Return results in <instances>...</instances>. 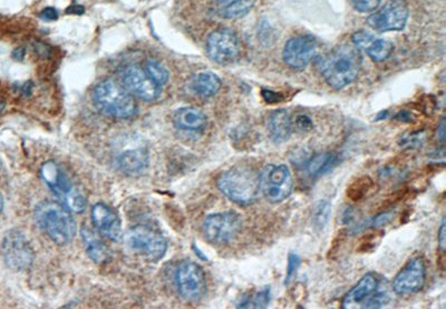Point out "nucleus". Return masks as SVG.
<instances>
[{"mask_svg": "<svg viewBox=\"0 0 446 309\" xmlns=\"http://www.w3.org/2000/svg\"><path fill=\"white\" fill-rule=\"evenodd\" d=\"M146 74L150 76V78L156 83L158 86H163L168 80V71L166 70V67L158 61H148L146 63Z\"/></svg>", "mask_w": 446, "mask_h": 309, "instance_id": "bb28decb", "label": "nucleus"}, {"mask_svg": "<svg viewBox=\"0 0 446 309\" xmlns=\"http://www.w3.org/2000/svg\"><path fill=\"white\" fill-rule=\"evenodd\" d=\"M94 103L101 112L114 118H130L136 112L132 95L116 81H102L94 90Z\"/></svg>", "mask_w": 446, "mask_h": 309, "instance_id": "20e7f679", "label": "nucleus"}, {"mask_svg": "<svg viewBox=\"0 0 446 309\" xmlns=\"http://www.w3.org/2000/svg\"><path fill=\"white\" fill-rule=\"evenodd\" d=\"M330 214H332V206L329 201H319L315 206L314 213H313V224H314L315 229L323 231L328 224Z\"/></svg>", "mask_w": 446, "mask_h": 309, "instance_id": "a878e982", "label": "nucleus"}, {"mask_svg": "<svg viewBox=\"0 0 446 309\" xmlns=\"http://www.w3.org/2000/svg\"><path fill=\"white\" fill-rule=\"evenodd\" d=\"M192 92L202 98H210L219 92L221 80L211 71H201L194 75L190 83Z\"/></svg>", "mask_w": 446, "mask_h": 309, "instance_id": "6ab92c4d", "label": "nucleus"}, {"mask_svg": "<svg viewBox=\"0 0 446 309\" xmlns=\"http://www.w3.org/2000/svg\"><path fill=\"white\" fill-rule=\"evenodd\" d=\"M13 56L14 58L17 59V61H21L24 56H25V51H24V48L16 49V51H14Z\"/></svg>", "mask_w": 446, "mask_h": 309, "instance_id": "e433bc0d", "label": "nucleus"}, {"mask_svg": "<svg viewBox=\"0 0 446 309\" xmlns=\"http://www.w3.org/2000/svg\"><path fill=\"white\" fill-rule=\"evenodd\" d=\"M353 43L357 48L363 49L374 61H384L392 55V43L386 39L376 38L368 31H357L353 35Z\"/></svg>", "mask_w": 446, "mask_h": 309, "instance_id": "a211bd4d", "label": "nucleus"}, {"mask_svg": "<svg viewBox=\"0 0 446 309\" xmlns=\"http://www.w3.org/2000/svg\"><path fill=\"white\" fill-rule=\"evenodd\" d=\"M388 302V294L380 289L372 274H366L343 299V309L380 308Z\"/></svg>", "mask_w": 446, "mask_h": 309, "instance_id": "423d86ee", "label": "nucleus"}, {"mask_svg": "<svg viewBox=\"0 0 446 309\" xmlns=\"http://www.w3.org/2000/svg\"><path fill=\"white\" fill-rule=\"evenodd\" d=\"M255 5V0H235V3L230 4L220 9V15L227 19H238L247 15Z\"/></svg>", "mask_w": 446, "mask_h": 309, "instance_id": "393cba45", "label": "nucleus"}, {"mask_svg": "<svg viewBox=\"0 0 446 309\" xmlns=\"http://www.w3.org/2000/svg\"><path fill=\"white\" fill-rule=\"evenodd\" d=\"M3 253L6 263L15 271H25L34 261L33 248L21 231H11L5 236Z\"/></svg>", "mask_w": 446, "mask_h": 309, "instance_id": "ddd939ff", "label": "nucleus"}, {"mask_svg": "<svg viewBox=\"0 0 446 309\" xmlns=\"http://www.w3.org/2000/svg\"><path fill=\"white\" fill-rule=\"evenodd\" d=\"M118 166L128 175H136L146 169L148 165V154L146 150H128L118 157Z\"/></svg>", "mask_w": 446, "mask_h": 309, "instance_id": "4be33fe9", "label": "nucleus"}, {"mask_svg": "<svg viewBox=\"0 0 446 309\" xmlns=\"http://www.w3.org/2000/svg\"><path fill=\"white\" fill-rule=\"evenodd\" d=\"M263 97L265 102L269 103V104H275V103L283 100V95L273 92V90H269V89L263 90Z\"/></svg>", "mask_w": 446, "mask_h": 309, "instance_id": "473e14b6", "label": "nucleus"}, {"mask_svg": "<svg viewBox=\"0 0 446 309\" xmlns=\"http://www.w3.org/2000/svg\"><path fill=\"white\" fill-rule=\"evenodd\" d=\"M408 7L403 0H392L368 18V23L380 33L398 31L407 23Z\"/></svg>", "mask_w": 446, "mask_h": 309, "instance_id": "9b49d317", "label": "nucleus"}, {"mask_svg": "<svg viewBox=\"0 0 446 309\" xmlns=\"http://www.w3.org/2000/svg\"><path fill=\"white\" fill-rule=\"evenodd\" d=\"M174 124L183 130H201L207 124V117L200 109L183 107L176 110L173 117Z\"/></svg>", "mask_w": 446, "mask_h": 309, "instance_id": "aec40b11", "label": "nucleus"}, {"mask_svg": "<svg viewBox=\"0 0 446 309\" xmlns=\"http://www.w3.org/2000/svg\"><path fill=\"white\" fill-rule=\"evenodd\" d=\"M318 43L314 36H296L285 43L283 58L289 67L303 69L317 56Z\"/></svg>", "mask_w": 446, "mask_h": 309, "instance_id": "4468645a", "label": "nucleus"}, {"mask_svg": "<svg viewBox=\"0 0 446 309\" xmlns=\"http://www.w3.org/2000/svg\"><path fill=\"white\" fill-rule=\"evenodd\" d=\"M336 160V156L330 154V152H321V154H315L314 157L309 160L308 166H307L309 175L313 176V177L324 175L325 172L334 167Z\"/></svg>", "mask_w": 446, "mask_h": 309, "instance_id": "b1692460", "label": "nucleus"}, {"mask_svg": "<svg viewBox=\"0 0 446 309\" xmlns=\"http://www.w3.org/2000/svg\"><path fill=\"white\" fill-rule=\"evenodd\" d=\"M269 297H270V290L269 288H265L260 293H258L251 299H245L243 304L239 305L241 308H247V307H255V308H263L269 304Z\"/></svg>", "mask_w": 446, "mask_h": 309, "instance_id": "c85d7f7f", "label": "nucleus"}, {"mask_svg": "<svg viewBox=\"0 0 446 309\" xmlns=\"http://www.w3.org/2000/svg\"><path fill=\"white\" fill-rule=\"evenodd\" d=\"M362 63L360 49L353 45H340L320 57L318 67L329 86L342 89L358 77Z\"/></svg>", "mask_w": 446, "mask_h": 309, "instance_id": "f257e3e1", "label": "nucleus"}, {"mask_svg": "<svg viewBox=\"0 0 446 309\" xmlns=\"http://www.w3.org/2000/svg\"><path fill=\"white\" fill-rule=\"evenodd\" d=\"M207 53L212 61L220 65L235 63L240 56L239 39L229 29L214 31L208 37Z\"/></svg>", "mask_w": 446, "mask_h": 309, "instance_id": "f8f14e48", "label": "nucleus"}, {"mask_svg": "<svg viewBox=\"0 0 446 309\" xmlns=\"http://www.w3.org/2000/svg\"><path fill=\"white\" fill-rule=\"evenodd\" d=\"M41 174L45 183L67 209L74 213H82L84 211L86 199L74 182L69 178V174L59 164L55 162H45L41 166Z\"/></svg>", "mask_w": 446, "mask_h": 309, "instance_id": "39448f33", "label": "nucleus"}, {"mask_svg": "<svg viewBox=\"0 0 446 309\" xmlns=\"http://www.w3.org/2000/svg\"><path fill=\"white\" fill-rule=\"evenodd\" d=\"M372 182L370 177H362L357 179L353 185H350V189L347 194L350 195L353 201H360V198L368 195V190L372 188Z\"/></svg>", "mask_w": 446, "mask_h": 309, "instance_id": "cd10ccee", "label": "nucleus"}, {"mask_svg": "<svg viewBox=\"0 0 446 309\" xmlns=\"http://www.w3.org/2000/svg\"><path fill=\"white\" fill-rule=\"evenodd\" d=\"M295 122H296V127L300 132H306L313 130V122L306 115H299Z\"/></svg>", "mask_w": 446, "mask_h": 309, "instance_id": "2f4dec72", "label": "nucleus"}, {"mask_svg": "<svg viewBox=\"0 0 446 309\" xmlns=\"http://www.w3.org/2000/svg\"><path fill=\"white\" fill-rule=\"evenodd\" d=\"M41 18L43 21H53L59 18V11L53 7H47L41 13Z\"/></svg>", "mask_w": 446, "mask_h": 309, "instance_id": "72a5a7b5", "label": "nucleus"}, {"mask_svg": "<svg viewBox=\"0 0 446 309\" xmlns=\"http://www.w3.org/2000/svg\"><path fill=\"white\" fill-rule=\"evenodd\" d=\"M217 184L225 197L239 205L253 204L260 194L259 174L249 166H235L222 172Z\"/></svg>", "mask_w": 446, "mask_h": 309, "instance_id": "f03ea898", "label": "nucleus"}, {"mask_svg": "<svg viewBox=\"0 0 446 309\" xmlns=\"http://www.w3.org/2000/svg\"><path fill=\"white\" fill-rule=\"evenodd\" d=\"M426 279L425 263L421 257H414L396 275L392 290L397 295H410L423 288Z\"/></svg>", "mask_w": 446, "mask_h": 309, "instance_id": "2eb2a0df", "label": "nucleus"}, {"mask_svg": "<svg viewBox=\"0 0 446 309\" xmlns=\"http://www.w3.org/2000/svg\"><path fill=\"white\" fill-rule=\"evenodd\" d=\"M82 236L86 245L87 253L93 261L96 263H104L108 259L110 255H108L106 246L96 235L92 233V231L84 227L82 229Z\"/></svg>", "mask_w": 446, "mask_h": 309, "instance_id": "5701e85b", "label": "nucleus"}, {"mask_svg": "<svg viewBox=\"0 0 446 309\" xmlns=\"http://www.w3.org/2000/svg\"><path fill=\"white\" fill-rule=\"evenodd\" d=\"M268 130L271 140L275 142H285L291 135V120L285 110H275L268 120Z\"/></svg>", "mask_w": 446, "mask_h": 309, "instance_id": "412c9836", "label": "nucleus"}, {"mask_svg": "<svg viewBox=\"0 0 446 309\" xmlns=\"http://www.w3.org/2000/svg\"><path fill=\"white\" fill-rule=\"evenodd\" d=\"M216 3L219 4L221 8L225 7V6L230 5V4L235 3V0H214Z\"/></svg>", "mask_w": 446, "mask_h": 309, "instance_id": "4c0bfd02", "label": "nucleus"}, {"mask_svg": "<svg viewBox=\"0 0 446 309\" xmlns=\"http://www.w3.org/2000/svg\"><path fill=\"white\" fill-rule=\"evenodd\" d=\"M176 286L178 294L186 302H198L207 292V281L199 265L183 261L176 271Z\"/></svg>", "mask_w": 446, "mask_h": 309, "instance_id": "9d476101", "label": "nucleus"}, {"mask_svg": "<svg viewBox=\"0 0 446 309\" xmlns=\"http://www.w3.org/2000/svg\"><path fill=\"white\" fill-rule=\"evenodd\" d=\"M35 217L39 227L59 245H66L74 239L76 226L64 205L55 201H43L36 207Z\"/></svg>", "mask_w": 446, "mask_h": 309, "instance_id": "7ed1b4c3", "label": "nucleus"}, {"mask_svg": "<svg viewBox=\"0 0 446 309\" xmlns=\"http://www.w3.org/2000/svg\"><path fill=\"white\" fill-rule=\"evenodd\" d=\"M380 0H352L353 6L360 13L374 11L380 5Z\"/></svg>", "mask_w": 446, "mask_h": 309, "instance_id": "c756f323", "label": "nucleus"}, {"mask_svg": "<svg viewBox=\"0 0 446 309\" xmlns=\"http://www.w3.org/2000/svg\"><path fill=\"white\" fill-rule=\"evenodd\" d=\"M299 265H300V258L296 253H291L289 255L288 268H287V277H285V284L288 285L290 283L293 277L296 274L297 269H298Z\"/></svg>", "mask_w": 446, "mask_h": 309, "instance_id": "7c9ffc66", "label": "nucleus"}, {"mask_svg": "<svg viewBox=\"0 0 446 309\" xmlns=\"http://www.w3.org/2000/svg\"><path fill=\"white\" fill-rule=\"evenodd\" d=\"M3 208H4V199H3V196H1V194H0V214H1V211H3Z\"/></svg>", "mask_w": 446, "mask_h": 309, "instance_id": "58836bf2", "label": "nucleus"}, {"mask_svg": "<svg viewBox=\"0 0 446 309\" xmlns=\"http://www.w3.org/2000/svg\"><path fill=\"white\" fill-rule=\"evenodd\" d=\"M122 81L124 88L132 96L142 100L150 102L160 96V86L150 78L146 70L136 65L126 67L123 70Z\"/></svg>", "mask_w": 446, "mask_h": 309, "instance_id": "dca6fc26", "label": "nucleus"}, {"mask_svg": "<svg viewBox=\"0 0 446 309\" xmlns=\"http://www.w3.org/2000/svg\"><path fill=\"white\" fill-rule=\"evenodd\" d=\"M437 239H439V246L441 251H445L446 248V224L445 218H443L442 221L441 227H440L439 235H437Z\"/></svg>", "mask_w": 446, "mask_h": 309, "instance_id": "f704fd0d", "label": "nucleus"}, {"mask_svg": "<svg viewBox=\"0 0 446 309\" xmlns=\"http://www.w3.org/2000/svg\"><path fill=\"white\" fill-rule=\"evenodd\" d=\"M128 248L150 261H158L166 251V241L158 231L146 226H136L125 237Z\"/></svg>", "mask_w": 446, "mask_h": 309, "instance_id": "6e6552de", "label": "nucleus"}, {"mask_svg": "<svg viewBox=\"0 0 446 309\" xmlns=\"http://www.w3.org/2000/svg\"><path fill=\"white\" fill-rule=\"evenodd\" d=\"M92 221L95 227L111 241H118L122 237L120 218L108 206L96 204L92 208Z\"/></svg>", "mask_w": 446, "mask_h": 309, "instance_id": "f3484780", "label": "nucleus"}, {"mask_svg": "<svg viewBox=\"0 0 446 309\" xmlns=\"http://www.w3.org/2000/svg\"><path fill=\"white\" fill-rule=\"evenodd\" d=\"M437 137L441 142H444V138H445V120L444 118L440 124L439 130H437Z\"/></svg>", "mask_w": 446, "mask_h": 309, "instance_id": "c9c22d12", "label": "nucleus"}, {"mask_svg": "<svg viewBox=\"0 0 446 309\" xmlns=\"http://www.w3.org/2000/svg\"><path fill=\"white\" fill-rule=\"evenodd\" d=\"M260 193L273 204L281 203L290 196L293 180L285 165H268L259 174Z\"/></svg>", "mask_w": 446, "mask_h": 309, "instance_id": "0eeeda50", "label": "nucleus"}, {"mask_svg": "<svg viewBox=\"0 0 446 309\" xmlns=\"http://www.w3.org/2000/svg\"><path fill=\"white\" fill-rule=\"evenodd\" d=\"M243 229V219L235 211L208 216L203 224V233L210 243L223 245L237 237Z\"/></svg>", "mask_w": 446, "mask_h": 309, "instance_id": "1a4fd4ad", "label": "nucleus"}, {"mask_svg": "<svg viewBox=\"0 0 446 309\" xmlns=\"http://www.w3.org/2000/svg\"><path fill=\"white\" fill-rule=\"evenodd\" d=\"M3 108H4L3 102H0V112H1V110H3Z\"/></svg>", "mask_w": 446, "mask_h": 309, "instance_id": "ea45409f", "label": "nucleus"}]
</instances>
